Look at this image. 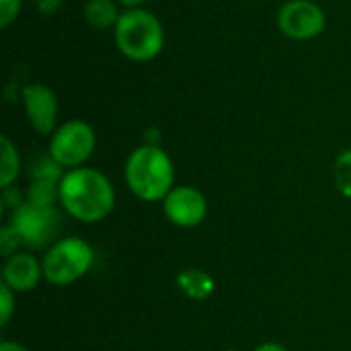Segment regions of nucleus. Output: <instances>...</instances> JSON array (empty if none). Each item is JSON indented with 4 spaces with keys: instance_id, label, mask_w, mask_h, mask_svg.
<instances>
[{
    "instance_id": "1",
    "label": "nucleus",
    "mask_w": 351,
    "mask_h": 351,
    "mask_svg": "<svg viewBox=\"0 0 351 351\" xmlns=\"http://www.w3.org/2000/svg\"><path fill=\"white\" fill-rule=\"evenodd\" d=\"M60 202L72 218L90 224L111 214L115 193L109 179L103 173L78 167L62 177Z\"/></svg>"
},
{
    "instance_id": "2",
    "label": "nucleus",
    "mask_w": 351,
    "mask_h": 351,
    "mask_svg": "<svg viewBox=\"0 0 351 351\" xmlns=\"http://www.w3.org/2000/svg\"><path fill=\"white\" fill-rule=\"evenodd\" d=\"M173 181L175 169L162 148L144 144L130 154L125 162V183L140 199H165L173 189Z\"/></svg>"
},
{
    "instance_id": "3",
    "label": "nucleus",
    "mask_w": 351,
    "mask_h": 351,
    "mask_svg": "<svg viewBox=\"0 0 351 351\" xmlns=\"http://www.w3.org/2000/svg\"><path fill=\"white\" fill-rule=\"evenodd\" d=\"M113 29L119 51L134 62L154 60L165 47V29L160 21L144 8H128Z\"/></svg>"
},
{
    "instance_id": "4",
    "label": "nucleus",
    "mask_w": 351,
    "mask_h": 351,
    "mask_svg": "<svg viewBox=\"0 0 351 351\" xmlns=\"http://www.w3.org/2000/svg\"><path fill=\"white\" fill-rule=\"evenodd\" d=\"M93 265V249L76 237L56 241L41 261L43 278L53 286H68L80 280Z\"/></svg>"
},
{
    "instance_id": "5",
    "label": "nucleus",
    "mask_w": 351,
    "mask_h": 351,
    "mask_svg": "<svg viewBox=\"0 0 351 351\" xmlns=\"http://www.w3.org/2000/svg\"><path fill=\"white\" fill-rule=\"evenodd\" d=\"M10 226L29 249H45L62 230V216L56 208H41L25 202L10 214Z\"/></svg>"
},
{
    "instance_id": "6",
    "label": "nucleus",
    "mask_w": 351,
    "mask_h": 351,
    "mask_svg": "<svg viewBox=\"0 0 351 351\" xmlns=\"http://www.w3.org/2000/svg\"><path fill=\"white\" fill-rule=\"evenodd\" d=\"M97 144L95 130L80 119L62 123L49 142V154L66 169H78L93 154Z\"/></svg>"
},
{
    "instance_id": "7",
    "label": "nucleus",
    "mask_w": 351,
    "mask_h": 351,
    "mask_svg": "<svg viewBox=\"0 0 351 351\" xmlns=\"http://www.w3.org/2000/svg\"><path fill=\"white\" fill-rule=\"evenodd\" d=\"M278 27L294 41H308L325 31L327 16L313 0H290L278 12Z\"/></svg>"
},
{
    "instance_id": "8",
    "label": "nucleus",
    "mask_w": 351,
    "mask_h": 351,
    "mask_svg": "<svg viewBox=\"0 0 351 351\" xmlns=\"http://www.w3.org/2000/svg\"><path fill=\"white\" fill-rule=\"evenodd\" d=\"M162 202H165L162 208H165L167 218L175 226H181V228H193L202 224L208 212L206 197L195 187H189V185L173 187L171 193Z\"/></svg>"
},
{
    "instance_id": "9",
    "label": "nucleus",
    "mask_w": 351,
    "mask_h": 351,
    "mask_svg": "<svg viewBox=\"0 0 351 351\" xmlns=\"http://www.w3.org/2000/svg\"><path fill=\"white\" fill-rule=\"evenodd\" d=\"M21 97H23V107H25L31 128L41 136L56 132L53 128L58 119V99L53 90L45 84L33 82L23 88Z\"/></svg>"
},
{
    "instance_id": "10",
    "label": "nucleus",
    "mask_w": 351,
    "mask_h": 351,
    "mask_svg": "<svg viewBox=\"0 0 351 351\" xmlns=\"http://www.w3.org/2000/svg\"><path fill=\"white\" fill-rule=\"evenodd\" d=\"M41 276H43L41 265L29 253H16V255H12L6 261L4 269H2L4 284L12 292H29V290H33L37 286V282H39Z\"/></svg>"
},
{
    "instance_id": "11",
    "label": "nucleus",
    "mask_w": 351,
    "mask_h": 351,
    "mask_svg": "<svg viewBox=\"0 0 351 351\" xmlns=\"http://www.w3.org/2000/svg\"><path fill=\"white\" fill-rule=\"evenodd\" d=\"M121 12L117 10L115 0H88L84 4V19L95 29H109L115 27Z\"/></svg>"
},
{
    "instance_id": "12",
    "label": "nucleus",
    "mask_w": 351,
    "mask_h": 351,
    "mask_svg": "<svg viewBox=\"0 0 351 351\" xmlns=\"http://www.w3.org/2000/svg\"><path fill=\"white\" fill-rule=\"evenodd\" d=\"M177 286L193 300H206L214 292V280L202 269H185L177 276Z\"/></svg>"
},
{
    "instance_id": "13",
    "label": "nucleus",
    "mask_w": 351,
    "mask_h": 351,
    "mask_svg": "<svg viewBox=\"0 0 351 351\" xmlns=\"http://www.w3.org/2000/svg\"><path fill=\"white\" fill-rule=\"evenodd\" d=\"M0 148H2V162H0V185L2 189L10 187L12 181L16 179L19 175V169H21V158H19V150L16 146L6 138L2 136L0 138Z\"/></svg>"
},
{
    "instance_id": "14",
    "label": "nucleus",
    "mask_w": 351,
    "mask_h": 351,
    "mask_svg": "<svg viewBox=\"0 0 351 351\" xmlns=\"http://www.w3.org/2000/svg\"><path fill=\"white\" fill-rule=\"evenodd\" d=\"M62 165L49 154V152H45V154H37L31 162H29V177L33 179V181H37V179H41V181H56V183H60L62 181Z\"/></svg>"
},
{
    "instance_id": "15",
    "label": "nucleus",
    "mask_w": 351,
    "mask_h": 351,
    "mask_svg": "<svg viewBox=\"0 0 351 351\" xmlns=\"http://www.w3.org/2000/svg\"><path fill=\"white\" fill-rule=\"evenodd\" d=\"M27 202L33 206H41V208H53L56 199H60V183L56 181H33L27 191Z\"/></svg>"
},
{
    "instance_id": "16",
    "label": "nucleus",
    "mask_w": 351,
    "mask_h": 351,
    "mask_svg": "<svg viewBox=\"0 0 351 351\" xmlns=\"http://www.w3.org/2000/svg\"><path fill=\"white\" fill-rule=\"evenodd\" d=\"M335 185L341 195L351 197V150H343L335 160Z\"/></svg>"
},
{
    "instance_id": "17",
    "label": "nucleus",
    "mask_w": 351,
    "mask_h": 351,
    "mask_svg": "<svg viewBox=\"0 0 351 351\" xmlns=\"http://www.w3.org/2000/svg\"><path fill=\"white\" fill-rule=\"evenodd\" d=\"M19 245H23L21 243V237L16 234V230L8 224V226H4L2 230H0V253L4 255V257H8Z\"/></svg>"
},
{
    "instance_id": "18",
    "label": "nucleus",
    "mask_w": 351,
    "mask_h": 351,
    "mask_svg": "<svg viewBox=\"0 0 351 351\" xmlns=\"http://www.w3.org/2000/svg\"><path fill=\"white\" fill-rule=\"evenodd\" d=\"M23 0H0V27L6 29L21 12Z\"/></svg>"
},
{
    "instance_id": "19",
    "label": "nucleus",
    "mask_w": 351,
    "mask_h": 351,
    "mask_svg": "<svg viewBox=\"0 0 351 351\" xmlns=\"http://www.w3.org/2000/svg\"><path fill=\"white\" fill-rule=\"evenodd\" d=\"M0 306H2V319H0V325L6 327L10 317H12V308H14V298H12V290L2 284L0 288Z\"/></svg>"
},
{
    "instance_id": "20",
    "label": "nucleus",
    "mask_w": 351,
    "mask_h": 351,
    "mask_svg": "<svg viewBox=\"0 0 351 351\" xmlns=\"http://www.w3.org/2000/svg\"><path fill=\"white\" fill-rule=\"evenodd\" d=\"M25 202H27V195H25L23 191H19V189H14V187H6V189H4V195H2L4 208H10V210L14 212V210L21 208Z\"/></svg>"
},
{
    "instance_id": "21",
    "label": "nucleus",
    "mask_w": 351,
    "mask_h": 351,
    "mask_svg": "<svg viewBox=\"0 0 351 351\" xmlns=\"http://www.w3.org/2000/svg\"><path fill=\"white\" fill-rule=\"evenodd\" d=\"M62 2L64 0H37V10L41 14H53V12L60 10Z\"/></svg>"
},
{
    "instance_id": "22",
    "label": "nucleus",
    "mask_w": 351,
    "mask_h": 351,
    "mask_svg": "<svg viewBox=\"0 0 351 351\" xmlns=\"http://www.w3.org/2000/svg\"><path fill=\"white\" fill-rule=\"evenodd\" d=\"M0 351H29V350H25L23 346L12 343V341H2V343H0Z\"/></svg>"
},
{
    "instance_id": "23",
    "label": "nucleus",
    "mask_w": 351,
    "mask_h": 351,
    "mask_svg": "<svg viewBox=\"0 0 351 351\" xmlns=\"http://www.w3.org/2000/svg\"><path fill=\"white\" fill-rule=\"evenodd\" d=\"M255 351H288L286 348H282V346H278V343H263V346H259Z\"/></svg>"
},
{
    "instance_id": "24",
    "label": "nucleus",
    "mask_w": 351,
    "mask_h": 351,
    "mask_svg": "<svg viewBox=\"0 0 351 351\" xmlns=\"http://www.w3.org/2000/svg\"><path fill=\"white\" fill-rule=\"evenodd\" d=\"M119 4H123L125 8H140L146 0H117Z\"/></svg>"
},
{
    "instance_id": "25",
    "label": "nucleus",
    "mask_w": 351,
    "mask_h": 351,
    "mask_svg": "<svg viewBox=\"0 0 351 351\" xmlns=\"http://www.w3.org/2000/svg\"><path fill=\"white\" fill-rule=\"evenodd\" d=\"M224 351H237V350H224Z\"/></svg>"
}]
</instances>
